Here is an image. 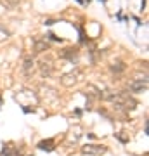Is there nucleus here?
I'll return each mask as SVG.
<instances>
[{"label":"nucleus","mask_w":149,"mask_h":156,"mask_svg":"<svg viewBox=\"0 0 149 156\" xmlns=\"http://www.w3.org/2000/svg\"><path fill=\"white\" fill-rule=\"evenodd\" d=\"M80 80H82V71H80V69H73V71L62 75L61 83L64 85V87H73V85H76Z\"/></svg>","instance_id":"7ed1b4c3"},{"label":"nucleus","mask_w":149,"mask_h":156,"mask_svg":"<svg viewBox=\"0 0 149 156\" xmlns=\"http://www.w3.org/2000/svg\"><path fill=\"white\" fill-rule=\"evenodd\" d=\"M2 102H4V99H2V95H0V106H2Z\"/></svg>","instance_id":"4468645a"},{"label":"nucleus","mask_w":149,"mask_h":156,"mask_svg":"<svg viewBox=\"0 0 149 156\" xmlns=\"http://www.w3.org/2000/svg\"><path fill=\"white\" fill-rule=\"evenodd\" d=\"M33 49H35V52H37V54H40V52H44V50H49V44H47L44 38H35Z\"/></svg>","instance_id":"6e6552de"},{"label":"nucleus","mask_w":149,"mask_h":156,"mask_svg":"<svg viewBox=\"0 0 149 156\" xmlns=\"http://www.w3.org/2000/svg\"><path fill=\"white\" fill-rule=\"evenodd\" d=\"M9 37H11V33H9V30H7V28H4V26L0 24V44H2V42H5V40L9 38Z\"/></svg>","instance_id":"ddd939ff"},{"label":"nucleus","mask_w":149,"mask_h":156,"mask_svg":"<svg viewBox=\"0 0 149 156\" xmlns=\"http://www.w3.org/2000/svg\"><path fill=\"white\" fill-rule=\"evenodd\" d=\"M38 69H40V75L42 76H50L52 75V69H54V64H52V59H49V57H45V59H42V61L38 62Z\"/></svg>","instance_id":"39448f33"},{"label":"nucleus","mask_w":149,"mask_h":156,"mask_svg":"<svg viewBox=\"0 0 149 156\" xmlns=\"http://www.w3.org/2000/svg\"><path fill=\"white\" fill-rule=\"evenodd\" d=\"M38 149H42V151H52V149H54V140H52V139L42 140V142L38 144Z\"/></svg>","instance_id":"9d476101"},{"label":"nucleus","mask_w":149,"mask_h":156,"mask_svg":"<svg viewBox=\"0 0 149 156\" xmlns=\"http://www.w3.org/2000/svg\"><path fill=\"white\" fill-rule=\"evenodd\" d=\"M82 153L83 154H88V156H101L106 153V146H101V144H85L82 147Z\"/></svg>","instance_id":"20e7f679"},{"label":"nucleus","mask_w":149,"mask_h":156,"mask_svg":"<svg viewBox=\"0 0 149 156\" xmlns=\"http://www.w3.org/2000/svg\"><path fill=\"white\" fill-rule=\"evenodd\" d=\"M125 62H122V61H115L113 64H111V71L113 73H122V71H125Z\"/></svg>","instance_id":"f8f14e48"},{"label":"nucleus","mask_w":149,"mask_h":156,"mask_svg":"<svg viewBox=\"0 0 149 156\" xmlns=\"http://www.w3.org/2000/svg\"><path fill=\"white\" fill-rule=\"evenodd\" d=\"M128 89L132 90V92H135V94H139V92H146V90H147V75H142V76L133 78L132 82H130V85H128Z\"/></svg>","instance_id":"f03ea898"},{"label":"nucleus","mask_w":149,"mask_h":156,"mask_svg":"<svg viewBox=\"0 0 149 156\" xmlns=\"http://www.w3.org/2000/svg\"><path fill=\"white\" fill-rule=\"evenodd\" d=\"M14 99H16L23 108H26V106H30L31 102L37 104V102H38V95L35 94V92H31V90H21V92H17V94L14 95Z\"/></svg>","instance_id":"f257e3e1"},{"label":"nucleus","mask_w":149,"mask_h":156,"mask_svg":"<svg viewBox=\"0 0 149 156\" xmlns=\"http://www.w3.org/2000/svg\"><path fill=\"white\" fill-rule=\"evenodd\" d=\"M0 154L2 156H21V151L16 149V147H11V146H5Z\"/></svg>","instance_id":"1a4fd4ad"},{"label":"nucleus","mask_w":149,"mask_h":156,"mask_svg":"<svg viewBox=\"0 0 149 156\" xmlns=\"http://www.w3.org/2000/svg\"><path fill=\"white\" fill-rule=\"evenodd\" d=\"M76 49H64L61 52V57H66V59H69V61H73L75 57H76Z\"/></svg>","instance_id":"9b49d317"},{"label":"nucleus","mask_w":149,"mask_h":156,"mask_svg":"<svg viewBox=\"0 0 149 156\" xmlns=\"http://www.w3.org/2000/svg\"><path fill=\"white\" fill-rule=\"evenodd\" d=\"M42 95H44V99L47 102H55L57 101V92H55L52 87H47V85H42Z\"/></svg>","instance_id":"423d86ee"},{"label":"nucleus","mask_w":149,"mask_h":156,"mask_svg":"<svg viewBox=\"0 0 149 156\" xmlns=\"http://www.w3.org/2000/svg\"><path fill=\"white\" fill-rule=\"evenodd\" d=\"M31 156H33V154H31Z\"/></svg>","instance_id":"2eb2a0df"},{"label":"nucleus","mask_w":149,"mask_h":156,"mask_svg":"<svg viewBox=\"0 0 149 156\" xmlns=\"http://www.w3.org/2000/svg\"><path fill=\"white\" fill-rule=\"evenodd\" d=\"M23 71H24V75H26V76H30V75L35 71V61L30 56L24 57V61H23Z\"/></svg>","instance_id":"0eeeda50"}]
</instances>
